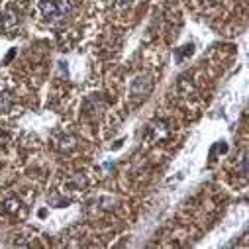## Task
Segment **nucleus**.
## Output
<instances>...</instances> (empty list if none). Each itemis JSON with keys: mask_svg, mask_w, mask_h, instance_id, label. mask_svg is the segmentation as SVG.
I'll list each match as a JSON object with an SVG mask.
<instances>
[{"mask_svg": "<svg viewBox=\"0 0 249 249\" xmlns=\"http://www.w3.org/2000/svg\"><path fill=\"white\" fill-rule=\"evenodd\" d=\"M4 210H6L8 214H18V210H20V202L14 200V198H10V200L4 202Z\"/></svg>", "mask_w": 249, "mask_h": 249, "instance_id": "obj_3", "label": "nucleus"}, {"mask_svg": "<svg viewBox=\"0 0 249 249\" xmlns=\"http://www.w3.org/2000/svg\"><path fill=\"white\" fill-rule=\"evenodd\" d=\"M130 2H132V0H114V6H120V8H126V6H130Z\"/></svg>", "mask_w": 249, "mask_h": 249, "instance_id": "obj_6", "label": "nucleus"}, {"mask_svg": "<svg viewBox=\"0 0 249 249\" xmlns=\"http://www.w3.org/2000/svg\"><path fill=\"white\" fill-rule=\"evenodd\" d=\"M191 53H193V45H184V47H180V51L177 53V59L180 61L184 55H191Z\"/></svg>", "mask_w": 249, "mask_h": 249, "instance_id": "obj_5", "label": "nucleus"}, {"mask_svg": "<svg viewBox=\"0 0 249 249\" xmlns=\"http://www.w3.org/2000/svg\"><path fill=\"white\" fill-rule=\"evenodd\" d=\"M151 89H153L151 79H149V77L140 75V77H136V79L132 81L130 92H132V96H145V94H149V92H151Z\"/></svg>", "mask_w": 249, "mask_h": 249, "instance_id": "obj_2", "label": "nucleus"}, {"mask_svg": "<svg viewBox=\"0 0 249 249\" xmlns=\"http://www.w3.org/2000/svg\"><path fill=\"white\" fill-rule=\"evenodd\" d=\"M10 106H12L10 96H8V94H0V110L6 112V110H10Z\"/></svg>", "mask_w": 249, "mask_h": 249, "instance_id": "obj_4", "label": "nucleus"}, {"mask_svg": "<svg viewBox=\"0 0 249 249\" xmlns=\"http://www.w3.org/2000/svg\"><path fill=\"white\" fill-rule=\"evenodd\" d=\"M41 14L49 22H65L67 18H71L73 8L69 0H43Z\"/></svg>", "mask_w": 249, "mask_h": 249, "instance_id": "obj_1", "label": "nucleus"}, {"mask_svg": "<svg viewBox=\"0 0 249 249\" xmlns=\"http://www.w3.org/2000/svg\"><path fill=\"white\" fill-rule=\"evenodd\" d=\"M241 173H243V175H247V159H243V161H241Z\"/></svg>", "mask_w": 249, "mask_h": 249, "instance_id": "obj_7", "label": "nucleus"}]
</instances>
